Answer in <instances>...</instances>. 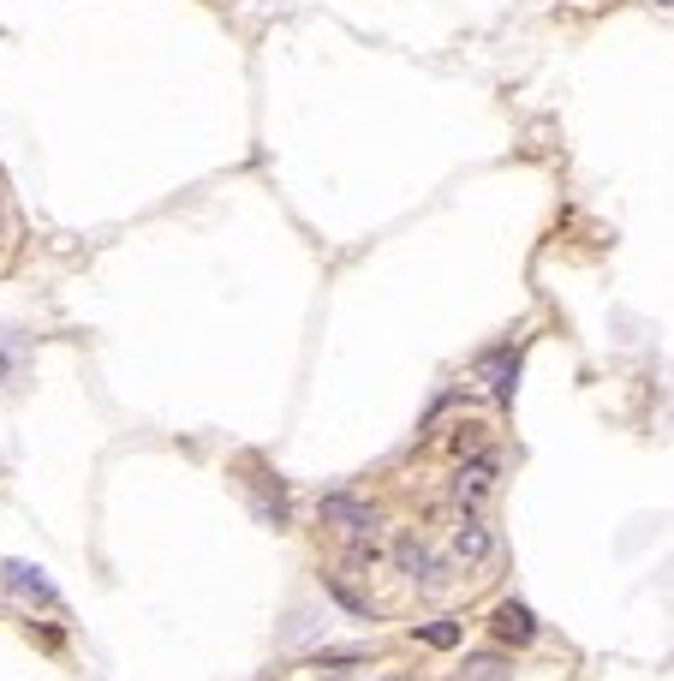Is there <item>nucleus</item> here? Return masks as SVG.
<instances>
[{"label": "nucleus", "mask_w": 674, "mask_h": 681, "mask_svg": "<svg viewBox=\"0 0 674 681\" xmlns=\"http://www.w3.org/2000/svg\"><path fill=\"white\" fill-rule=\"evenodd\" d=\"M323 521L340 526V533H376V509L359 497H340V490H328L323 497Z\"/></svg>", "instance_id": "f257e3e1"}, {"label": "nucleus", "mask_w": 674, "mask_h": 681, "mask_svg": "<svg viewBox=\"0 0 674 681\" xmlns=\"http://www.w3.org/2000/svg\"><path fill=\"white\" fill-rule=\"evenodd\" d=\"M490 490H495V454H478L472 466H460V478H454V502L460 509H478Z\"/></svg>", "instance_id": "f03ea898"}, {"label": "nucleus", "mask_w": 674, "mask_h": 681, "mask_svg": "<svg viewBox=\"0 0 674 681\" xmlns=\"http://www.w3.org/2000/svg\"><path fill=\"white\" fill-rule=\"evenodd\" d=\"M478 371H483V383H490V395L507 407V401H514V383H519V353L514 347H495Z\"/></svg>", "instance_id": "7ed1b4c3"}, {"label": "nucleus", "mask_w": 674, "mask_h": 681, "mask_svg": "<svg viewBox=\"0 0 674 681\" xmlns=\"http://www.w3.org/2000/svg\"><path fill=\"white\" fill-rule=\"evenodd\" d=\"M490 550H495V533L478 521V514H466V521L454 526V557H460L466 568H478L483 557H490Z\"/></svg>", "instance_id": "20e7f679"}, {"label": "nucleus", "mask_w": 674, "mask_h": 681, "mask_svg": "<svg viewBox=\"0 0 674 681\" xmlns=\"http://www.w3.org/2000/svg\"><path fill=\"white\" fill-rule=\"evenodd\" d=\"M490 628H495V640H507V646H531V640H538V622H531L526 604H502Z\"/></svg>", "instance_id": "39448f33"}, {"label": "nucleus", "mask_w": 674, "mask_h": 681, "mask_svg": "<svg viewBox=\"0 0 674 681\" xmlns=\"http://www.w3.org/2000/svg\"><path fill=\"white\" fill-rule=\"evenodd\" d=\"M394 562H400L412 580H424V586H436V574H442V562L430 557V550L418 545V538H400V545H394Z\"/></svg>", "instance_id": "423d86ee"}, {"label": "nucleus", "mask_w": 674, "mask_h": 681, "mask_svg": "<svg viewBox=\"0 0 674 681\" xmlns=\"http://www.w3.org/2000/svg\"><path fill=\"white\" fill-rule=\"evenodd\" d=\"M7 580L24 592V598H36V604H60V592L48 586V580H43V568H31V562H7Z\"/></svg>", "instance_id": "0eeeda50"}, {"label": "nucleus", "mask_w": 674, "mask_h": 681, "mask_svg": "<svg viewBox=\"0 0 674 681\" xmlns=\"http://www.w3.org/2000/svg\"><path fill=\"white\" fill-rule=\"evenodd\" d=\"M328 598H335L340 610H352V616H376V604H371V598H359V592H352L347 580H328Z\"/></svg>", "instance_id": "6e6552de"}, {"label": "nucleus", "mask_w": 674, "mask_h": 681, "mask_svg": "<svg viewBox=\"0 0 674 681\" xmlns=\"http://www.w3.org/2000/svg\"><path fill=\"white\" fill-rule=\"evenodd\" d=\"M418 640H424V646H460V622H430V628H418Z\"/></svg>", "instance_id": "1a4fd4ad"}, {"label": "nucleus", "mask_w": 674, "mask_h": 681, "mask_svg": "<svg viewBox=\"0 0 674 681\" xmlns=\"http://www.w3.org/2000/svg\"><path fill=\"white\" fill-rule=\"evenodd\" d=\"M466 676H472V681H502L507 664L502 658H472V664H466Z\"/></svg>", "instance_id": "9d476101"}, {"label": "nucleus", "mask_w": 674, "mask_h": 681, "mask_svg": "<svg viewBox=\"0 0 674 681\" xmlns=\"http://www.w3.org/2000/svg\"><path fill=\"white\" fill-rule=\"evenodd\" d=\"M352 664H364V652H323L316 670H352Z\"/></svg>", "instance_id": "9b49d317"}, {"label": "nucleus", "mask_w": 674, "mask_h": 681, "mask_svg": "<svg viewBox=\"0 0 674 681\" xmlns=\"http://www.w3.org/2000/svg\"><path fill=\"white\" fill-rule=\"evenodd\" d=\"M7 371H12V359H7V353H0V377H7Z\"/></svg>", "instance_id": "f8f14e48"}]
</instances>
